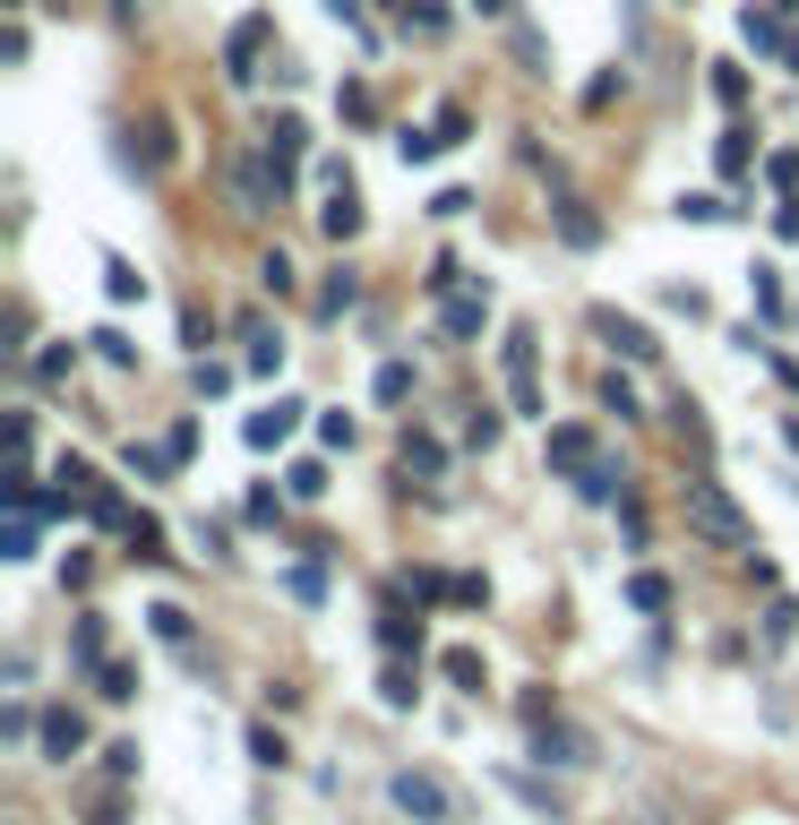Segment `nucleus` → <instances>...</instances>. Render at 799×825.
Returning a JSON list of instances; mask_svg holds the SVG:
<instances>
[{
  "instance_id": "35",
  "label": "nucleus",
  "mask_w": 799,
  "mask_h": 825,
  "mask_svg": "<svg viewBox=\"0 0 799 825\" xmlns=\"http://www.w3.org/2000/svg\"><path fill=\"white\" fill-rule=\"evenodd\" d=\"M791 627H799V602H773L766 611V645H791Z\"/></svg>"
},
{
  "instance_id": "20",
  "label": "nucleus",
  "mask_w": 799,
  "mask_h": 825,
  "mask_svg": "<svg viewBox=\"0 0 799 825\" xmlns=\"http://www.w3.org/2000/svg\"><path fill=\"white\" fill-rule=\"evenodd\" d=\"M103 293H112V301H138V293H147V275H138L129 259H103Z\"/></svg>"
},
{
  "instance_id": "6",
  "label": "nucleus",
  "mask_w": 799,
  "mask_h": 825,
  "mask_svg": "<svg viewBox=\"0 0 799 825\" xmlns=\"http://www.w3.org/2000/svg\"><path fill=\"white\" fill-rule=\"evenodd\" d=\"M34 740H43V757H52V765H69V757H78V748H87V723H78L69 705H52V714L34 723Z\"/></svg>"
},
{
  "instance_id": "37",
  "label": "nucleus",
  "mask_w": 799,
  "mask_h": 825,
  "mask_svg": "<svg viewBox=\"0 0 799 825\" xmlns=\"http://www.w3.org/2000/svg\"><path fill=\"white\" fill-rule=\"evenodd\" d=\"M0 560H34V516H18V525H9V551H0Z\"/></svg>"
},
{
  "instance_id": "19",
  "label": "nucleus",
  "mask_w": 799,
  "mask_h": 825,
  "mask_svg": "<svg viewBox=\"0 0 799 825\" xmlns=\"http://www.w3.org/2000/svg\"><path fill=\"white\" fill-rule=\"evenodd\" d=\"M147 627H156L163 645H190V611H181V602H156V611H147Z\"/></svg>"
},
{
  "instance_id": "9",
  "label": "nucleus",
  "mask_w": 799,
  "mask_h": 825,
  "mask_svg": "<svg viewBox=\"0 0 799 825\" xmlns=\"http://www.w3.org/2000/svg\"><path fill=\"white\" fill-rule=\"evenodd\" d=\"M301 147H310V130H301V121H276V130H267V164H276V181H292V164H301Z\"/></svg>"
},
{
  "instance_id": "17",
  "label": "nucleus",
  "mask_w": 799,
  "mask_h": 825,
  "mask_svg": "<svg viewBox=\"0 0 799 825\" xmlns=\"http://www.w3.org/2000/svg\"><path fill=\"white\" fill-rule=\"evenodd\" d=\"M69 654H78V662H103V611H78V627H69Z\"/></svg>"
},
{
  "instance_id": "11",
  "label": "nucleus",
  "mask_w": 799,
  "mask_h": 825,
  "mask_svg": "<svg viewBox=\"0 0 799 825\" xmlns=\"http://www.w3.org/2000/svg\"><path fill=\"white\" fill-rule=\"evenodd\" d=\"M593 456H602V447H593V430H550V464H559V473H585V464H593Z\"/></svg>"
},
{
  "instance_id": "25",
  "label": "nucleus",
  "mask_w": 799,
  "mask_h": 825,
  "mask_svg": "<svg viewBox=\"0 0 799 825\" xmlns=\"http://www.w3.org/2000/svg\"><path fill=\"white\" fill-rule=\"evenodd\" d=\"M413 396V362H379V404H405Z\"/></svg>"
},
{
  "instance_id": "3",
  "label": "nucleus",
  "mask_w": 799,
  "mask_h": 825,
  "mask_svg": "<svg viewBox=\"0 0 799 825\" xmlns=\"http://www.w3.org/2000/svg\"><path fill=\"white\" fill-rule=\"evenodd\" d=\"M499 370H508V404L516 413H542V362H533V328L499 335Z\"/></svg>"
},
{
  "instance_id": "40",
  "label": "nucleus",
  "mask_w": 799,
  "mask_h": 825,
  "mask_svg": "<svg viewBox=\"0 0 799 825\" xmlns=\"http://www.w3.org/2000/svg\"><path fill=\"white\" fill-rule=\"evenodd\" d=\"M481 9H508V0H481Z\"/></svg>"
},
{
  "instance_id": "26",
  "label": "nucleus",
  "mask_w": 799,
  "mask_h": 825,
  "mask_svg": "<svg viewBox=\"0 0 799 825\" xmlns=\"http://www.w3.org/2000/svg\"><path fill=\"white\" fill-rule=\"evenodd\" d=\"M250 765H292L284 731H267V723H258V731H250Z\"/></svg>"
},
{
  "instance_id": "23",
  "label": "nucleus",
  "mask_w": 799,
  "mask_h": 825,
  "mask_svg": "<svg viewBox=\"0 0 799 825\" xmlns=\"http://www.w3.org/2000/svg\"><path fill=\"white\" fill-rule=\"evenodd\" d=\"M129 551H138V560H163V525H156V516H129Z\"/></svg>"
},
{
  "instance_id": "16",
  "label": "nucleus",
  "mask_w": 799,
  "mask_h": 825,
  "mask_svg": "<svg viewBox=\"0 0 799 825\" xmlns=\"http://www.w3.org/2000/svg\"><path fill=\"white\" fill-rule=\"evenodd\" d=\"M559 241H568V250H593V241H602V224H593V215H585V207H559Z\"/></svg>"
},
{
  "instance_id": "30",
  "label": "nucleus",
  "mask_w": 799,
  "mask_h": 825,
  "mask_svg": "<svg viewBox=\"0 0 799 825\" xmlns=\"http://www.w3.org/2000/svg\"><path fill=\"white\" fill-rule=\"evenodd\" d=\"M748 293H757V310H766V319H782V275H773V266H757V275H748Z\"/></svg>"
},
{
  "instance_id": "38",
  "label": "nucleus",
  "mask_w": 799,
  "mask_h": 825,
  "mask_svg": "<svg viewBox=\"0 0 799 825\" xmlns=\"http://www.w3.org/2000/svg\"><path fill=\"white\" fill-rule=\"evenodd\" d=\"M276 362H284V344H276V335H258V328H250V370H276Z\"/></svg>"
},
{
  "instance_id": "2",
  "label": "nucleus",
  "mask_w": 799,
  "mask_h": 825,
  "mask_svg": "<svg viewBox=\"0 0 799 825\" xmlns=\"http://www.w3.org/2000/svg\"><path fill=\"white\" fill-rule=\"evenodd\" d=\"M679 507H688V525L705 533V542H722V551H748L757 533H748V516L731 507V491L722 482H679Z\"/></svg>"
},
{
  "instance_id": "29",
  "label": "nucleus",
  "mask_w": 799,
  "mask_h": 825,
  "mask_svg": "<svg viewBox=\"0 0 799 825\" xmlns=\"http://www.w3.org/2000/svg\"><path fill=\"white\" fill-rule=\"evenodd\" d=\"M439 147H448V138H439V130H405V138H396V155H405V164H430Z\"/></svg>"
},
{
  "instance_id": "36",
  "label": "nucleus",
  "mask_w": 799,
  "mask_h": 825,
  "mask_svg": "<svg viewBox=\"0 0 799 825\" xmlns=\"http://www.w3.org/2000/svg\"><path fill=\"white\" fill-rule=\"evenodd\" d=\"M258 284H267V293H292V259H284V250H276V259H258Z\"/></svg>"
},
{
  "instance_id": "34",
  "label": "nucleus",
  "mask_w": 799,
  "mask_h": 825,
  "mask_svg": "<svg viewBox=\"0 0 799 825\" xmlns=\"http://www.w3.org/2000/svg\"><path fill=\"white\" fill-rule=\"evenodd\" d=\"M103 774H112V783H129V774H138V740H112V748H103Z\"/></svg>"
},
{
  "instance_id": "7",
  "label": "nucleus",
  "mask_w": 799,
  "mask_h": 825,
  "mask_svg": "<svg viewBox=\"0 0 799 825\" xmlns=\"http://www.w3.org/2000/svg\"><path fill=\"white\" fill-rule=\"evenodd\" d=\"M301 413H310V404L276 396V404H267V413H250V430H241V439H250V447H284L292 430H301Z\"/></svg>"
},
{
  "instance_id": "1",
  "label": "nucleus",
  "mask_w": 799,
  "mask_h": 825,
  "mask_svg": "<svg viewBox=\"0 0 799 825\" xmlns=\"http://www.w3.org/2000/svg\"><path fill=\"white\" fill-rule=\"evenodd\" d=\"M387 799L413 825H465V792H456L448 774H430V765H405V774L387 783Z\"/></svg>"
},
{
  "instance_id": "24",
  "label": "nucleus",
  "mask_w": 799,
  "mask_h": 825,
  "mask_svg": "<svg viewBox=\"0 0 799 825\" xmlns=\"http://www.w3.org/2000/svg\"><path fill=\"white\" fill-rule=\"evenodd\" d=\"M87 344H96V353H103V362H112V370H129V362H138V344H129L121 328H96V335H87Z\"/></svg>"
},
{
  "instance_id": "8",
  "label": "nucleus",
  "mask_w": 799,
  "mask_h": 825,
  "mask_svg": "<svg viewBox=\"0 0 799 825\" xmlns=\"http://www.w3.org/2000/svg\"><path fill=\"white\" fill-rule=\"evenodd\" d=\"M258 52H267V18H241L224 34V78H258Z\"/></svg>"
},
{
  "instance_id": "27",
  "label": "nucleus",
  "mask_w": 799,
  "mask_h": 825,
  "mask_svg": "<svg viewBox=\"0 0 799 825\" xmlns=\"http://www.w3.org/2000/svg\"><path fill=\"white\" fill-rule=\"evenodd\" d=\"M448 680L481 696V654H473V645H448Z\"/></svg>"
},
{
  "instance_id": "5",
  "label": "nucleus",
  "mask_w": 799,
  "mask_h": 825,
  "mask_svg": "<svg viewBox=\"0 0 799 825\" xmlns=\"http://www.w3.org/2000/svg\"><path fill=\"white\" fill-rule=\"evenodd\" d=\"M533 757H542V765H593V740L550 714V723H533Z\"/></svg>"
},
{
  "instance_id": "15",
  "label": "nucleus",
  "mask_w": 799,
  "mask_h": 825,
  "mask_svg": "<svg viewBox=\"0 0 799 825\" xmlns=\"http://www.w3.org/2000/svg\"><path fill=\"white\" fill-rule=\"evenodd\" d=\"M576 491L593 499V507H602V499H619V464H610V456H593L585 473H576Z\"/></svg>"
},
{
  "instance_id": "33",
  "label": "nucleus",
  "mask_w": 799,
  "mask_h": 825,
  "mask_svg": "<svg viewBox=\"0 0 799 825\" xmlns=\"http://www.w3.org/2000/svg\"><path fill=\"white\" fill-rule=\"evenodd\" d=\"M103 696H112V705H129V696H138V671H129V662H103Z\"/></svg>"
},
{
  "instance_id": "39",
  "label": "nucleus",
  "mask_w": 799,
  "mask_h": 825,
  "mask_svg": "<svg viewBox=\"0 0 799 825\" xmlns=\"http://www.w3.org/2000/svg\"><path fill=\"white\" fill-rule=\"evenodd\" d=\"M319 439L327 447H352V413H319Z\"/></svg>"
},
{
  "instance_id": "4",
  "label": "nucleus",
  "mask_w": 799,
  "mask_h": 825,
  "mask_svg": "<svg viewBox=\"0 0 799 825\" xmlns=\"http://www.w3.org/2000/svg\"><path fill=\"white\" fill-rule=\"evenodd\" d=\"M593 335H602L619 362H653L662 344H653V328H637V319H619V310H593Z\"/></svg>"
},
{
  "instance_id": "28",
  "label": "nucleus",
  "mask_w": 799,
  "mask_h": 825,
  "mask_svg": "<svg viewBox=\"0 0 799 825\" xmlns=\"http://www.w3.org/2000/svg\"><path fill=\"white\" fill-rule=\"evenodd\" d=\"M739 27H748V43H757V52H782V43H791V34H782V27H773V18H766V9H748V18H739Z\"/></svg>"
},
{
  "instance_id": "31",
  "label": "nucleus",
  "mask_w": 799,
  "mask_h": 825,
  "mask_svg": "<svg viewBox=\"0 0 799 825\" xmlns=\"http://www.w3.org/2000/svg\"><path fill=\"white\" fill-rule=\"evenodd\" d=\"M379 696H387V705H413V671H405V654L387 662V680H379Z\"/></svg>"
},
{
  "instance_id": "21",
  "label": "nucleus",
  "mask_w": 799,
  "mask_h": 825,
  "mask_svg": "<svg viewBox=\"0 0 799 825\" xmlns=\"http://www.w3.org/2000/svg\"><path fill=\"white\" fill-rule=\"evenodd\" d=\"M352 293H361V284H352L344 266H336V275L319 284V319H344V310H352Z\"/></svg>"
},
{
  "instance_id": "22",
  "label": "nucleus",
  "mask_w": 799,
  "mask_h": 825,
  "mask_svg": "<svg viewBox=\"0 0 799 825\" xmlns=\"http://www.w3.org/2000/svg\"><path fill=\"white\" fill-rule=\"evenodd\" d=\"M284 491H292V499H327V464H319V456H301V464L284 473Z\"/></svg>"
},
{
  "instance_id": "18",
  "label": "nucleus",
  "mask_w": 799,
  "mask_h": 825,
  "mask_svg": "<svg viewBox=\"0 0 799 825\" xmlns=\"http://www.w3.org/2000/svg\"><path fill=\"white\" fill-rule=\"evenodd\" d=\"M628 602H637V611H671V576H653V567L628 576Z\"/></svg>"
},
{
  "instance_id": "10",
  "label": "nucleus",
  "mask_w": 799,
  "mask_h": 825,
  "mask_svg": "<svg viewBox=\"0 0 799 825\" xmlns=\"http://www.w3.org/2000/svg\"><path fill=\"white\" fill-rule=\"evenodd\" d=\"M439 328H448L456 344H465V335H481V328H490V293H456L448 310H439Z\"/></svg>"
},
{
  "instance_id": "12",
  "label": "nucleus",
  "mask_w": 799,
  "mask_h": 825,
  "mask_svg": "<svg viewBox=\"0 0 799 825\" xmlns=\"http://www.w3.org/2000/svg\"><path fill=\"white\" fill-rule=\"evenodd\" d=\"M319 224L336 232V241H352V232H361V199H352V181H344V190H327V207H319Z\"/></svg>"
},
{
  "instance_id": "14",
  "label": "nucleus",
  "mask_w": 799,
  "mask_h": 825,
  "mask_svg": "<svg viewBox=\"0 0 799 825\" xmlns=\"http://www.w3.org/2000/svg\"><path fill=\"white\" fill-rule=\"evenodd\" d=\"M439 464H448V447H439V439H421V430H405V473H421V482H430Z\"/></svg>"
},
{
  "instance_id": "32",
  "label": "nucleus",
  "mask_w": 799,
  "mask_h": 825,
  "mask_svg": "<svg viewBox=\"0 0 799 825\" xmlns=\"http://www.w3.org/2000/svg\"><path fill=\"white\" fill-rule=\"evenodd\" d=\"M679 215H688V224H722V215H731V207L713 199V190H697V199H679Z\"/></svg>"
},
{
  "instance_id": "13",
  "label": "nucleus",
  "mask_w": 799,
  "mask_h": 825,
  "mask_svg": "<svg viewBox=\"0 0 799 825\" xmlns=\"http://www.w3.org/2000/svg\"><path fill=\"white\" fill-rule=\"evenodd\" d=\"M379 645H387V654H421V620L387 602V620H379Z\"/></svg>"
}]
</instances>
